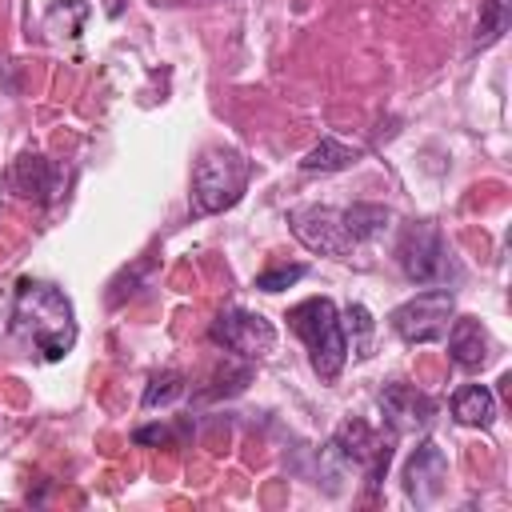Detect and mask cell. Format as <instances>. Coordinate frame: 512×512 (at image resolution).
<instances>
[{"instance_id": "cell-1", "label": "cell", "mask_w": 512, "mask_h": 512, "mask_svg": "<svg viewBox=\"0 0 512 512\" xmlns=\"http://www.w3.org/2000/svg\"><path fill=\"white\" fill-rule=\"evenodd\" d=\"M12 324H16V332H20L44 360H60V356L76 344L72 304H68V296H64L60 288H52V284L24 280V284L16 288Z\"/></svg>"}, {"instance_id": "cell-2", "label": "cell", "mask_w": 512, "mask_h": 512, "mask_svg": "<svg viewBox=\"0 0 512 512\" xmlns=\"http://www.w3.org/2000/svg\"><path fill=\"white\" fill-rule=\"evenodd\" d=\"M288 328L308 344L312 368L320 380H336L344 360H348V340H344V320L336 312V304L328 296H312L300 300L296 308H288Z\"/></svg>"}, {"instance_id": "cell-3", "label": "cell", "mask_w": 512, "mask_h": 512, "mask_svg": "<svg viewBox=\"0 0 512 512\" xmlns=\"http://www.w3.org/2000/svg\"><path fill=\"white\" fill-rule=\"evenodd\" d=\"M248 160L236 148H204L196 168H192V216H212L224 212L240 200V192L248 188Z\"/></svg>"}, {"instance_id": "cell-4", "label": "cell", "mask_w": 512, "mask_h": 512, "mask_svg": "<svg viewBox=\"0 0 512 512\" xmlns=\"http://www.w3.org/2000/svg\"><path fill=\"white\" fill-rule=\"evenodd\" d=\"M452 292L444 288H428L412 300H404L388 320H392V332L408 344H436L444 340L448 324H452Z\"/></svg>"}, {"instance_id": "cell-5", "label": "cell", "mask_w": 512, "mask_h": 512, "mask_svg": "<svg viewBox=\"0 0 512 512\" xmlns=\"http://www.w3.org/2000/svg\"><path fill=\"white\" fill-rule=\"evenodd\" d=\"M208 336H212V344H220L244 360H260L276 348V328L260 312H248V308H224L212 320Z\"/></svg>"}, {"instance_id": "cell-6", "label": "cell", "mask_w": 512, "mask_h": 512, "mask_svg": "<svg viewBox=\"0 0 512 512\" xmlns=\"http://www.w3.org/2000/svg\"><path fill=\"white\" fill-rule=\"evenodd\" d=\"M288 224L296 232V240L308 248V252H320V256H348L356 244L344 228V212L328 208V204H304V208H292L288 212Z\"/></svg>"}, {"instance_id": "cell-7", "label": "cell", "mask_w": 512, "mask_h": 512, "mask_svg": "<svg viewBox=\"0 0 512 512\" xmlns=\"http://www.w3.org/2000/svg\"><path fill=\"white\" fill-rule=\"evenodd\" d=\"M396 260L404 268V276L412 284H428L440 276V264H444V240H440V228L420 220V224H408L404 236H400V248H396Z\"/></svg>"}, {"instance_id": "cell-8", "label": "cell", "mask_w": 512, "mask_h": 512, "mask_svg": "<svg viewBox=\"0 0 512 512\" xmlns=\"http://www.w3.org/2000/svg\"><path fill=\"white\" fill-rule=\"evenodd\" d=\"M444 480H448V456H444L440 444L424 440V444L408 456V468H404V492H408V500L432 504V500L440 496Z\"/></svg>"}, {"instance_id": "cell-9", "label": "cell", "mask_w": 512, "mask_h": 512, "mask_svg": "<svg viewBox=\"0 0 512 512\" xmlns=\"http://www.w3.org/2000/svg\"><path fill=\"white\" fill-rule=\"evenodd\" d=\"M380 408H384V416H388L396 428L428 424L432 412H436V404H432L420 388H412V384H388V388L380 392Z\"/></svg>"}, {"instance_id": "cell-10", "label": "cell", "mask_w": 512, "mask_h": 512, "mask_svg": "<svg viewBox=\"0 0 512 512\" xmlns=\"http://www.w3.org/2000/svg\"><path fill=\"white\" fill-rule=\"evenodd\" d=\"M448 352H452V360L460 364V368H484V360H488V332H484V324L476 320V316H460V320H452L448 324Z\"/></svg>"}, {"instance_id": "cell-11", "label": "cell", "mask_w": 512, "mask_h": 512, "mask_svg": "<svg viewBox=\"0 0 512 512\" xmlns=\"http://www.w3.org/2000/svg\"><path fill=\"white\" fill-rule=\"evenodd\" d=\"M12 188L28 200H48L52 188H56V176H52V164L40 156V152H24L16 164H12Z\"/></svg>"}, {"instance_id": "cell-12", "label": "cell", "mask_w": 512, "mask_h": 512, "mask_svg": "<svg viewBox=\"0 0 512 512\" xmlns=\"http://www.w3.org/2000/svg\"><path fill=\"white\" fill-rule=\"evenodd\" d=\"M452 416H456L460 424H468V428H488V424L496 420V396H492L484 384H468V388L456 392Z\"/></svg>"}, {"instance_id": "cell-13", "label": "cell", "mask_w": 512, "mask_h": 512, "mask_svg": "<svg viewBox=\"0 0 512 512\" xmlns=\"http://www.w3.org/2000/svg\"><path fill=\"white\" fill-rule=\"evenodd\" d=\"M356 160H360V148H352V144L328 136V140H320V144L300 160V168H304V172H340V168H352Z\"/></svg>"}, {"instance_id": "cell-14", "label": "cell", "mask_w": 512, "mask_h": 512, "mask_svg": "<svg viewBox=\"0 0 512 512\" xmlns=\"http://www.w3.org/2000/svg\"><path fill=\"white\" fill-rule=\"evenodd\" d=\"M388 220H392V212L384 204H352V208H344V228H348L352 244L376 240L388 228Z\"/></svg>"}, {"instance_id": "cell-15", "label": "cell", "mask_w": 512, "mask_h": 512, "mask_svg": "<svg viewBox=\"0 0 512 512\" xmlns=\"http://www.w3.org/2000/svg\"><path fill=\"white\" fill-rule=\"evenodd\" d=\"M508 0H484L480 4V20H476V36H472V48H492L504 32H508Z\"/></svg>"}, {"instance_id": "cell-16", "label": "cell", "mask_w": 512, "mask_h": 512, "mask_svg": "<svg viewBox=\"0 0 512 512\" xmlns=\"http://www.w3.org/2000/svg\"><path fill=\"white\" fill-rule=\"evenodd\" d=\"M184 396V376L176 372V368H164V372H156L152 380H148V388H144V408H164V404H172V400H180Z\"/></svg>"}, {"instance_id": "cell-17", "label": "cell", "mask_w": 512, "mask_h": 512, "mask_svg": "<svg viewBox=\"0 0 512 512\" xmlns=\"http://www.w3.org/2000/svg\"><path fill=\"white\" fill-rule=\"evenodd\" d=\"M304 276H308L304 264H276V268H268V272L256 276V288H260V292H280V288H292V284L304 280Z\"/></svg>"}, {"instance_id": "cell-18", "label": "cell", "mask_w": 512, "mask_h": 512, "mask_svg": "<svg viewBox=\"0 0 512 512\" xmlns=\"http://www.w3.org/2000/svg\"><path fill=\"white\" fill-rule=\"evenodd\" d=\"M348 320H352V332H356L352 352L356 356H368V344H372V316H368V308L364 304H352L348 308Z\"/></svg>"}, {"instance_id": "cell-19", "label": "cell", "mask_w": 512, "mask_h": 512, "mask_svg": "<svg viewBox=\"0 0 512 512\" xmlns=\"http://www.w3.org/2000/svg\"><path fill=\"white\" fill-rule=\"evenodd\" d=\"M104 12H108V16H120V12H124V0H104Z\"/></svg>"}]
</instances>
